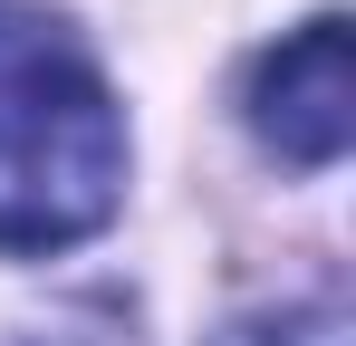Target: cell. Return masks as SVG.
<instances>
[{
  "label": "cell",
  "mask_w": 356,
  "mask_h": 346,
  "mask_svg": "<svg viewBox=\"0 0 356 346\" xmlns=\"http://www.w3.org/2000/svg\"><path fill=\"white\" fill-rule=\"evenodd\" d=\"M222 346H347V318H337L327 298H308V308H270V318H241Z\"/></svg>",
  "instance_id": "obj_3"
},
{
  "label": "cell",
  "mask_w": 356,
  "mask_h": 346,
  "mask_svg": "<svg viewBox=\"0 0 356 346\" xmlns=\"http://www.w3.org/2000/svg\"><path fill=\"white\" fill-rule=\"evenodd\" d=\"M250 135L280 164H337L356 135V58H347V19H308L250 67Z\"/></svg>",
  "instance_id": "obj_2"
},
{
  "label": "cell",
  "mask_w": 356,
  "mask_h": 346,
  "mask_svg": "<svg viewBox=\"0 0 356 346\" xmlns=\"http://www.w3.org/2000/svg\"><path fill=\"white\" fill-rule=\"evenodd\" d=\"M125 192V115L39 10L0 0V250H67Z\"/></svg>",
  "instance_id": "obj_1"
}]
</instances>
